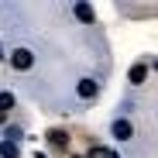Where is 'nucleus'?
Returning <instances> with one entry per match:
<instances>
[{"mask_svg":"<svg viewBox=\"0 0 158 158\" xmlns=\"http://www.w3.org/2000/svg\"><path fill=\"white\" fill-rule=\"evenodd\" d=\"M76 14H79V17H83V21H93V10H89L86 4H76Z\"/></svg>","mask_w":158,"mask_h":158,"instance_id":"nucleus-7","label":"nucleus"},{"mask_svg":"<svg viewBox=\"0 0 158 158\" xmlns=\"http://www.w3.org/2000/svg\"><path fill=\"white\" fill-rule=\"evenodd\" d=\"M110 158H117V155H110Z\"/></svg>","mask_w":158,"mask_h":158,"instance_id":"nucleus-11","label":"nucleus"},{"mask_svg":"<svg viewBox=\"0 0 158 158\" xmlns=\"http://www.w3.org/2000/svg\"><path fill=\"white\" fill-rule=\"evenodd\" d=\"M79 96H83V100L96 96V83H93V79H83V83H79Z\"/></svg>","mask_w":158,"mask_h":158,"instance_id":"nucleus-3","label":"nucleus"},{"mask_svg":"<svg viewBox=\"0 0 158 158\" xmlns=\"http://www.w3.org/2000/svg\"><path fill=\"white\" fill-rule=\"evenodd\" d=\"M144 76H148V69H144V65H134V69H131V83H134V86L144 83Z\"/></svg>","mask_w":158,"mask_h":158,"instance_id":"nucleus-5","label":"nucleus"},{"mask_svg":"<svg viewBox=\"0 0 158 158\" xmlns=\"http://www.w3.org/2000/svg\"><path fill=\"white\" fill-rule=\"evenodd\" d=\"M48 144L52 148H65L69 144V134H65V131H48Z\"/></svg>","mask_w":158,"mask_h":158,"instance_id":"nucleus-2","label":"nucleus"},{"mask_svg":"<svg viewBox=\"0 0 158 158\" xmlns=\"http://www.w3.org/2000/svg\"><path fill=\"white\" fill-rule=\"evenodd\" d=\"M10 65L24 72V69H31V65H35V55H31V52H28V48H17V52H14V55H10Z\"/></svg>","mask_w":158,"mask_h":158,"instance_id":"nucleus-1","label":"nucleus"},{"mask_svg":"<svg viewBox=\"0 0 158 158\" xmlns=\"http://www.w3.org/2000/svg\"><path fill=\"white\" fill-rule=\"evenodd\" d=\"M114 134H117L120 141H127V138H131V124H127V120H117V124H114Z\"/></svg>","mask_w":158,"mask_h":158,"instance_id":"nucleus-4","label":"nucleus"},{"mask_svg":"<svg viewBox=\"0 0 158 158\" xmlns=\"http://www.w3.org/2000/svg\"><path fill=\"white\" fill-rule=\"evenodd\" d=\"M4 120H7V114H0V124H4Z\"/></svg>","mask_w":158,"mask_h":158,"instance_id":"nucleus-10","label":"nucleus"},{"mask_svg":"<svg viewBox=\"0 0 158 158\" xmlns=\"http://www.w3.org/2000/svg\"><path fill=\"white\" fill-rule=\"evenodd\" d=\"M76 158H79V155H76Z\"/></svg>","mask_w":158,"mask_h":158,"instance_id":"nucleus-12","label":"nucleus"},{"mask_svg":"<svg viewBox=\"0 0 158 158\" xmlns=\"http://www.w3.org/2000/svg\"><path fill=\"white\" fill-rule=\"evenodd\" d=\"M89 158H110V151H107V148H93Z\"/></svg>","mask_w":158,"mask_h":158,"instance_id":"nucleus-9","label":"nucleus"},{"mask_svg":"<svg viewBox=\"0 0 158 158\" xmlns=\"http://www.w3.org/2000/svg\"><path fill=\"white\" fill-rule=\"evenodd\" d=\"M10 107H14V96L10 93H0V114H7Z\"/></svg>","mask_w":158,"mask_h":158,"instance_id":"nucleus-6","label":"nucleus"},{"mask_svg":"<svg viewBox=\"0 0 158 158\" xmlns=\"http://www.w3.org/2000/svg\"><path fill=\"white\" fill-rule=\"evenodd\" d=\"M0 155H4V158H17V148L7 141V144H0Z\"/></svg>","mask_w":158,"mask_h":158,"instance_id":"nucleus-8","label":"nucleus"}]
</instances>
